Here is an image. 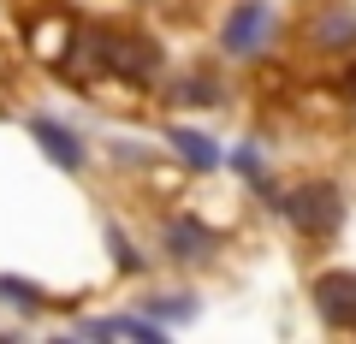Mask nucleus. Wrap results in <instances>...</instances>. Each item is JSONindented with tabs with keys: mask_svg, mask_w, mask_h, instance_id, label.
<instances>
[{
	"mask_svg": "<svg viewBox=\"0 0 356 344\" xmlns=\"http://www.w3.org/2000/svg\"><path fill=\"white\" fill-rule=\"evenodd\" d=\"M280 214L291 220L297 231H309V238H327V231H339V220H344V190L332 179L291 184V190L280 196Z\"/></svg>",
	"mask_w": 356,
	"mask_h": 344,
	"instance_id": "f257e3e1",
	"label": "nucleus"
},
{
	"mask_svg": "<svg viewBox=\"0 0 356 344\" xmlns=\"http://www.w3.org/2000/svg\"><path fill=\"white\" fill-rule=\"evenodd\" d=\"M83 48L102 65H113L119 77H131V83H149V77L161 72V48H154L149 36H113V30H107V36H89Z\"/></svg>",
	"mask_w": 356,
	"mask_h": 344,
	"instance_id": "f03ea898",
	"label": "nucleus"
},
{
	"mask_svg": "<svg viewBox=\"0 0 356 344\" xmlns=\"http://www.w3.org/2000/svg\"><path fill=\"white\" fill-rule=\"evenodd\" d=\"M315 309L327 327L356 332V273H321L315 279Z\"/></svg>",
	"mask_w": 356,
	"mask_h": 344,
	"instance_id": "7ed1b4c3",
	"label": "nucleus"
},
{
	"mask_svg": "<svg viewBox=\"0 0 356 344\" xmlns=\"http://www.w3.org/2000/svg\"><path fill=\"white\" fill-rule=\"evenodd\" d=\"M267 24H273V18H267V6H238V13L226 18V30H220V42H226V54H255L267 42Z\"/></svg>",
	"mask_w": 356,
	"mask_h": 344,
	"instance_id": "20e7f679",
	"label": "nucleus"
},
{
	"mask_svg": "<svg viewBox=\"0 0 356 344\" xmlns=\"http://www.w3.org/2000/svg\"><path fill=\"white\" fill-rule=\"evenodd\" d=\"M166 255H178V261H202V255H214V231H208L202 220H191V214L166 220Z\"/></svg>",
	"mask_w": 356,
	"mask_h": 344,
	"instance_id": "39448f33",
	"label": "nucleus"
},
{
	"mask_svg": "<svg viewBox=\"0 0 356 344\" xmlns=\"http://www.w3.org/2000/svg\"><path fill=\"white\" fill-rule=\"evenodd\" d=\"M30 137L54 154V166H65V172H77V166H83V142H77L60 119H30Z\"/></svg>",
	"mask_w": 356,
	"mask_h": 344,
	"instance_id": "423d86ee",
	"label": "nucleus"
},
{
	"mask_svg": "<svg viewBox=\"0 0 356 344\" xmlns=\"http://www.w3.org/2000/svg\"><path fill=\"white\" fill-rule=\"evenodd\" d=\"M315 48H356V13L350 6H332V13L315 18Z\"/></svg>",
	"mask_w": 356,
	"mask_h": 344,
	"instance_id": "0eeeda50",
	"label": "nucleus"
},
{
	"mask_svg": "<svg viewBox=\"0 0 356 344\" xmlns=\"http://www.w3.org/2000/svg\"><path fill=\"white\" fill-rule=\"evenodd\" d=\"M83 338H149V344H161V327H149V320H137V315H113V320H83Z\"/></svg>",
	"mask_w": 356,
	"mask_h": 344,
	"instance_id": "6e6552de",
	"label": "nucleus"
},
{
	"mask_svg": "<svg viewBox=\"0 0 356 344\" xmlns=\"http://www.w3.org/2000/svg\"><path fill=\"white\" fill-rule=\"evenodd\" d=\"M166 142H172V149L184 154V161H191L196 172H208V166L220 161V149H214V142H208V137H196V131H166Z\"/></svg>",
	"mask_w": 356,
	"mask_h": 344,
	"instance_id": "1a4fd4ad",
	"label": "nucleus"
},
{
	"mask_svg": "<svg viewBox=\"0 0 356 344\" xmlns=\"http://www.w3.org/2000/svg\"><path fill=\"white\" fill-rule=\"evenodd\" d=\"M0 303H13V309H36L42 291L30 279H13V273H0Z\"/></svg>",
	"mask_w": 356,
	"mask_h": 344,
	"instance_id": "9d476101",
	"label": "nucleus"
},
{
	"mask_svg": "<svg viewBox=\"0 0 356 344\" xmlns=\"http://www.w3.org/2000/svg\"><path fill=\"white\" fill-rule=\"evenodd\" d=\"M107 243H113V261H119L125 273H137V268H143V255L131 249V238H125V231H107Z\"/></svg>",
	"mask_w": 356,
	"mask_h": 344,
	"instance_id": "9b49d317",
	"label": "nucleus"
},
{
	"mask_svg": "<svg viewBox=\"0 0 356 344\" xmlns=\"http://www.w3.org/2000/svg\"><path fill=\"white\" fill-rule=\"evenodd\" d=\"M36 42H42L48 54H60V48H65V18H60V24H42V30H36Z\"/></svg>",
	"mask_w": 356,
	"mask_h": 344,
	"instance_id": "f8f14e48",
	"label": "nucleus"
},
{
	"mask_svg": "<svg viewBox=\"0 0 356 344\" xmlns=\"http://www.w3.org/2000/svg\"><path fill=\"white\" fill-rule=\"evenodd\" d=\"M344 95H350V101H356V65H350V72H344Z\"/></svg>",
	"mask_w": 356,
	"mask_h": 344,
	"instance_id": "ddd939ff",
	"label": "nucleus"
}]
</instances>
